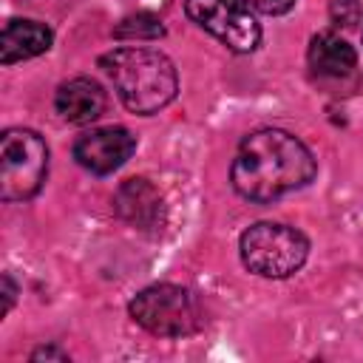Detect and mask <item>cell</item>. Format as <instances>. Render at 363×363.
<instances>
[{"label":"cell","mask_w":363,"mask_h":363,"mask_svg":"<svg viewBox=\"0 0 363 363\" xmlns=\"http://www.w3.org/2000/svg\"><path fill=\"white\" fill-rule=\"evenodd\" d=\"M315 156L309 147L286 130L250 133L233 162V187L250 201H272L289 190L303 187L315 176Z\"/></svg>","instance_id":"1"},{"label":"cell","mask_w":363,"mask_h":363,"mask_svg":"<svg viewBox=\"0 0 363 363\" xmlns=\"http://www.w3.org/2000/svg\"><path fill=\"white\" fill-rule=\"evenodd\" d=\"M99 65L111 77L122 105L133 113H156L179 91L173 62L153 48H113Z\"/></svg>","instance_id":"2"},{"label":"cell","mask_w":363,"mask_h":363,"mask_svg":"<svg viewBox=\"0 0 363 363\" xmlns=\"http://www.w3.org/2000/svg\"><path fill=\"white\" fill-rule=\"evenodd\" d=\"M130 318L159 337H184L204 326L199 298L176 284H153L130 301Z\"/></svg>","instance_id":"3"},{"label":"cell","mask_w":363,"mask_h":363,"mask_svg":"<svg viewBox=\"0 0 363 363\" xmlns=\"http://www.w3.org/2000/svg\"><path fill=\"white\" fill-rule=\"evenodd\" d=\"M309 241L301 230L272 221H258L241 235V261L250 272L264 278H286L303 267Z\"/></svg>","instance_id":"4"},{"label":"cell","mask_w":363,"mask_h":363,"mask_svg":"<svg viewBox=\"0 0 363 363\" xmlns=\"http://www.w3.org/2000/svg\"><path fill=\"white\" fill-rule=\"evenodd\" d=\"M48 173L45 142L26 128H9L0 139V199L26 201L31 199Z\"/></svg>","instance_id":"5"},{"label":"cell","mask_w":363,"mask_h":363,"mask_svg":"<svg viewBox=\"0 0 363 363\" xmlns=\"http://www.w3.org/2000/svg\"><path fill=\"white\" fill-rule=\"evenodd\" d=\"M187 17L235 54L255 51L261 28L241 0H184Z\"/></svg>","instance_id":"6"},{"label":"cell","mask_w":363,"mask_h":363,"mask_svg":"<svg viewBox=\"0 0 363 363\" xmlns=\"http://www.w3.org/2000/svg\"><path fill=\"white\" fill-rule=\"evenodd\" d=\"M136 150V136L125 128H96L74 142V159L91 173H113Z\"/></svg>","instance_id":"7"},{"label":"cell","mask_w":363,"mask_h":363,"mask_svg":"<svg viewBox=\"0 0 363 363\" xmlns=\"http://www.w3.org/2000/svg\"><path fill=\"white\" fill-rule=\"evenodd\" d=\"M113 207L119 213V218H125L128 224L139 227V230H159L164 221V204L159 190L147 182V179H128L119 184L116 196H113Z\"/></svg>","instance_id":"8"},{"label":"cell","mask_w":363,"mask_h":363,"mask_svg":"<svg viewBox=\"0 0 363 363\" xmlns=\"http://www.w3.org/2000/svg\"><path fill=\"white\" fill-rule=\"evenodd\" d=\"M54 108L65 122L88 125L105 111V91L94 79L77 77V79H68V82H62L57 88Z\"/></svg>","instance_id":"9"},{"label":"cell","mask_w":363,"mask_h":363,"mask_svg":"<svg viewBox=\"0 0 363 363\" xmlns=\"http://www.w3.org/2000/svg\"><path fill=\"white\" fill-rule=\"evenodd\" d=\"M51 48V28L37 20H9L0 37V62L11 65L17 60L37 57Z\"/></svg>","instance_id":"10"},{"label":"cell","mask_w":363,"mask_h":363,"mask_svg":"<svg viewBox=\"0 0 363 363\" xmlns=\"http://www.w3.org/2000/svg\"><path fill=\"white\" fill-rule=\"evenodd\" d=\"M306 60H309V68L318 77H332V79L352 74L354 65H357L354 48L343 37H337L332 31H320V34L312 37L309 51H306Z\"/></svg>","instance_id":"11"},{"label":"cell","mask_w":363,"mask_h":363,"mask_svg":"<svg viewBox=\"0 0 363 363\" xmlns=\"http://www.w3.org/2000/svg\"><path fill=\"white\" fill-rule=\"evenodd\" d=\"M162 34H164L162 20L156 14H147V11L130 14L113 28V37H119V40H156Z\"/></svg>","instance_id":"12"},{"label":"cell","mask_w":363,"mask_h":363,"mask_svg":"<svg viewBox=\"0 0 363 363\" xmlns=\"http://www.w3.org/2000/svg\"><path fill=\"white\" fill-rule=\"evenodd\" d=\"M329 17H332L335 26L354 28V26L363 20V6H360V0H332Z\"/></svg>","instance_id":"13"},{"label":"cell","mask_w":363,"mask_h":363,"mask_svg":"<svg viewBox=\"0 0 363 363\" xmlns=\"http://www.w3.org/2000/svg\"><path fill=\"white\" fill-rule=\"evenodd\" d=\"M247 9H255L261 14H284L295 6V0H241Z\"/></svg>","instance_id":"14"},{"label":"cell","mask_w":363,"mask_h":363,"mask_svg":"<svg viewBox=\"0 0 363 363\" xmlns=\"http://www.w3.org/2000/svg\"><path fill=\"white\" fill-rule=\"evenodd\" d=\"M14 295H17V286H14L11 275L6 272V275H3V315L11 309V303H14Z\"/></svg>","instance_id":"15"},{"label":"cell","mask_w":363,"mask_h":363,"mask_svg":"<svg viewBox=\"0 0 363 363\" xmlns=\"http://www.w3.org/2000/svg\"><path fill=\"white\" fill-rule=\"evenodd\" d=\"M40 357H57V360H65V354L57 352V349H37V352L31 354V360H40Z\"/></svg>","instance_id":"16"}]
</instances>
